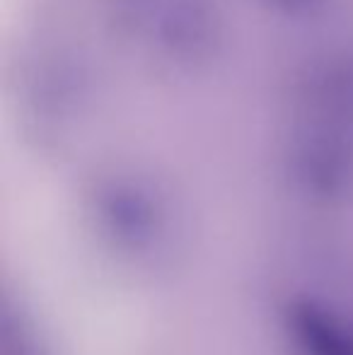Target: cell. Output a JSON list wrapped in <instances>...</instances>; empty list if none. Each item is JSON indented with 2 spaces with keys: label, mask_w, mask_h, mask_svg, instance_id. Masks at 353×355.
I'll return each mask as SVG.
<instances>
[{
  "label": "cell",
  "mask_w": 353,
  "mask_h": 355,
  "mask_svg": "<svg viewBox=\"0 0 353 355\" xmlns=\"http://www.w3.org/2000/svg\"><path fill=\"white\" fill-rule=\"evenodd\" d=\"M117 32L141 56L172 71H198L225 42L218 0H109Z\"/></svg>",
  "instance_id": "1"
},
{
  "label": "cell",
  "mask_w": 353,
  "mask_h": 355,
  "mask_svg": "<svg viewBox=\"0 0 353 355\" xmlns=\"http://www.w3.org/2000/svg\"><path fill=\"white\" fill-rule=\"evenodd\" d=\"M97 234L131 259L155 257L175 232V203L157 179L117 169L94 182L87 198Z\"/></svg>",
  "instance_id": "2"
},
{
  "label": "cell",
  "mask_w": 353,
  "mask_h": 355,
  "mask_svg": "<svg viewBox=\"0 0 353 355\" xmlns=\"http://www.w3.org/2000/svg\"><path fill=\"white\" fill-rule=\"evenodd\" d=\"M283 169L300 196L320 206L353 201V121L293 112Z\"/></svg>",
  "instance_id": "3"
},
{
  "label": "cell",
  "mask_w": 353,
  "mask_h": 355,
  "mask_svg": "<svg viewBox=\"0 0 353 355\" xmlns=\"http://www.w3.org/2000/svg\"><path fill=\"white\" fill-rule=\"evenodd\" d=\"M293 112L353 121V44L310 58L293 83Z\"/></svg>",
  "instance_id": "4"
},
{
  "label": "cell",
  "mask_w": 353,
  "mask_h": 355,
  "mask_svg": "<svg viewBox=\"0 0 353 355\" xmlns=\"http://www.w3.org/2000/svg\"><path fill=\"white\" fill-rule=\"evenodd\" d=\"M283 324L300 355H353V324L320 300L307 295L288 300Z\"/></svg>",
  "instance_id": "5"
},
{
  "label": "cell",
  "mask_w": 353,
  "mask_h": 355,
  "mask_svg": "<svg viewBox=\"0 0 353 355\" xmlns=\"http://www.w3.org/2000/svg\"><path fill=\"white\" fill-rule=\"evenodd\" d=\"M0 355H49L34 319L8 293L0 309Z\"/></svg>",
  "instance_id": "6"
},
{
  "label": "cell",
  "mask_w": 353,
  "mask_h": 355,
  "mask_svg": "<svg viewBox=\"0 0 353 355\" xmlns=\"http://www.w3.org/2000/svg\"><path fill=\"white\" fill-rule=\"evenodd\" d=\"M268 12L286 19H312L317 15L327 12L336 0H257Z\"/></svg>",
  "instance_id": "7"
}]
</instances>
